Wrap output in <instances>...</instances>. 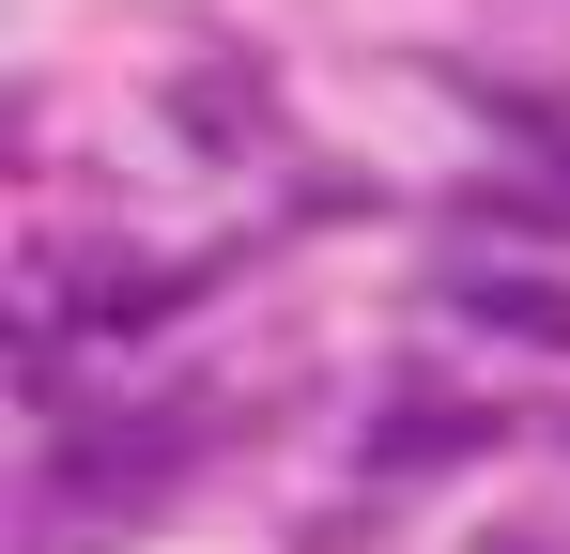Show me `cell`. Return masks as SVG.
Segmentation results:
<instances>
[{"label":"cell","instance_id":"obj_1","mask_svg":"<svg viewBox=\"0 0 570 554\" xmlns=\"http://www.w3.org/2000/svg\"><path fill=\"white\" fill-rule=\"evenodd\" d=\"M448 308H463V324H509V339H540V355H570V293H556V277H448Z\"/></svg>","mask_w":570,"mask_h":554},{"label":"cell","instance_id":"obj_2","mask_svg":"<svg viewBox=\"0 0 570 554\" xmlns=\"http://www.w3.org/2000/svg\"><path fill=\"white\" fill-rule=\"evenodd\" d=\"M463 447H493V416H478V400H432V385H416V400H385V462H463Z\"/></svg>","mask_w":570,"mask_h":554}]
</instances>
